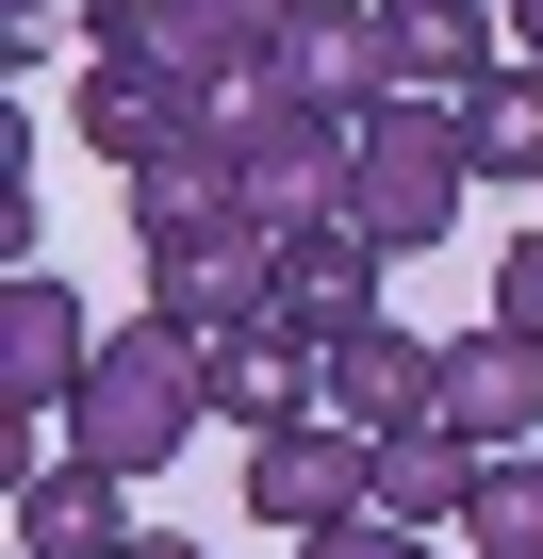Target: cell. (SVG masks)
I'll return each instance as SVG.
<instances>
[{
	"mask_svg": "<svg viewBox=\"0 0 543 559\" xmlns=\"http://www.w3.org/2000/svg\"><path fill=\"white\" fill-rule=\"evenodd\" d=\"M494 330H527V346H543V230H510V247H494Z\"/></svg>",
	"mask_w": 543,
	"mask_h": 559,
	"instance_id": "cell-20",
	"label": "cell"
},
{
	"mask_svg": "<svg viewBox=\"0 0 543 559\" xmlns=\"http://www.w3.org/2000/svg\"><path fill=\"white\" fill-rule=\"evenodd\" d=\"M263 83H297L314 116H379L396 99V34H379V0H297V34H281V67H263Z\"/></svg>",
	"mask_w": 543,
	"mask_h": 559,
	"instance_id": "cell-8",
	"label": "cell"
},
{
	"mask_svg": "<svg viewBox=\"0 0 543 559\" xmlns=\"http://www.w3.org/2000/svg\"><path fill=\"white\" fill-rule=\"evenodd\" d=\"M314 412H330V346H297L281 313L214 346V428H231V444H281V428H314Z\"/></svg>",
	"mask_w": 543,
	"mask_h": 559,
	"instance_id": "cell-10",
	"label": "cell"
},
{
	"mask_svg": "<svg viewBox=\"0 0 543 559\" xmlns=\"http://www.w3.org/2000/svg\"><path fill=\"white\" fill-rule=\"evenodd\" d=\"M132 247H149V330L198 346V362L281 313V230L263 214H181V230H132Z\"/></svg>",
	"mask_w": 543,
	"mask_h": 559,
	"instance_id": "cell-3",
	"label": "cell"
},
{
	"mask_svg": "<svg viewBox=\"0 0 543 559\" xmlns=\"http://www.w3.org/2000/svg\"><path fill=\"white\" fill-rule=\"evenodd\" d=\"M363 510H379V428L314 412V428H281V444H247V526L330 543V526H363Z\"/></svg>",
	"mask_w": 543,
	"mask_h": 559,
	"instance_id": "cell-5",
	"label": "cell"
},
{
	"mask_svg": "<svg viewBox=\"0 0 543 559\" xmlns=\"http://www.w3.org/2000/svg\"><path fill=\"white\" fill-rule=\"evenodd\" d=\"M363 313H379V230H363V214L281 230V330H297V346H346Z\"/></svg>",
	"mask_w": 543,
	"mask_h": 559,
	"instance_id": "cell-13",
	"label": "cell"
},
{
	"mask_svg": "<svg viewBox=\"0 0 543 559\" xmlns=\"http://www.w3.org/2000/svg\"><path fill=\"white\" fill-rule=\"evenodd\" d=\"M461 198H477V148H461V99H379V116L346 132V214L379 230V263L445 247V230H461Z\"/></svg>",
	"mask_w": 543,
	"mask_h": 559,
	"instance_id": "cell-2",
	"label": "cell"
},
{
	"mask_svg": "<svg viewBox=\"0 0 543 559\" xmlns=\"http://www.w3.org/2000/svg\"><path fill=\"white\" fill-rule=\"evenodd\" d=\"M99 346H116V330H83V297H67L50 263L0 280V412H17V428H50V412L99 379Z\"/></svg>",
	"mask_w": 543,
	"mask_h": 559,
	"instance_id": "cell-7",
	"label": "cell"
},
{
	"mask_svg": "<svg viewBox=\"0 0 543 559\" xmlns=\"http://www.w3.org/2000/svg\"><path fill=\"white\" fill-rule=\"evenodd\" d=\"M116 559H198V526H132V543H116Z\"/></svg>",
	"mask_w": 543,
	"mask_h": 559,
	"instance_id": "cell-23",
	"label": "cell"
},
{
	"mask_svg": "<svg viewBox=\"0 0 543 559\" xmlns=\"http://www.w3.org/2000/svg\"><path fill=\"white\" fill-rule=\"evenodd\" d=\"M461 493H477V444H461V428H396V444H379V510H363V526L445 543V526H461Z\"/></svg>",
	"mask_w": 543,
	"mask_h": 559,
	"instance_id": "cell-16",
	"label": "cell"
},
{
	"mask_svg": "<svg viewBox=\"0 0 543 559\" xmlns=\"http://www.w3.org/2000/svg\"><path fill=\"white\" fill-rule=\"evenodd\" d=\"M297 559H445V543H412V526H330V543H297Z\"/></svg>",
	"mask_w": 543,
	"mask_h": 559,
	"instance_id": "cell-21",
	"label": "cell"
},
{
	"mask_svg": "<svg viewBox=\"0 0 543 559\" xmlns=\"http://www.w3.org/2000/svg\"><path fill=\"white\" fill-rule=\"evenodd\" d=\"M83 50H99V67H149V83H198V99H247L263 67H281L263 34H231L214 0H99Z\"/></svg>",
	"mask_w": 543,
	"mask_h": 559,
	"instance_id": "cell-6",
	"label": "cell"
},
{
	"mask_svg": "<svg viewBox=\"0 0 543 559\" xmlns=\"http://www.w3.org/2000/svg\"><path fill=\"white\" fill-rule=\"evenodd\" d=\"M461 559H543V444H494L461 493Z\"/></svg>",
	"mask_w": 543,
	"mask_h": 559,
	"instance_id": "cell-17",
	"label": "cell"
},
{
	"mask_svg": "<svg viewBox=\"0 0 543 559\" xmlns=\"http://www.w3.org/2000/svg\"><path fill=\"white\" fill-rule=\"evenodd\" d=\"M231 165H247V214H263V230L346 214V116H314L297 83H247V99H231Z\"/></svg>",
	"mask_w": 543,
	"mask_h": 559,
	"instance_id": "cell-4",
	"label": "cell"
},
{
	"mask_svg": "<svg viewBox=\"0 0 543 559\" xmlns=\"http://www.w3.org/2000/svg\"><path fill=\"white\" fill-rule=\"evenodd\" d=\"M198 428H214V362H198V346H165L149 313H132V330L99 346V379L67 395V461H99V477H165Z\"/></svg>",
	"mask_w": 543,
	"mask_h": 559,
	"instance_id": "cell-1",
	"label": "cell"
},
{
	"mask_svg": "<svg viewBox=\"0 0 543 559\" xmlns=\"http://www.w3.org/2000/svg\"><path fill=\"white\" fill-rule=\"evenodd\" d=\"M461 148H477V181H543V67H494L461 99Z\"/></svg>",
	"mask_w": 543,
	"mask_h": 559,
	"instance_id": "cell-19",
	"label": "cell"
},
{
	"mask_svg": "<svg viewBox=\"0 0 543 559\" xmlns=\"http://www.w3.org/2000/svg\"><path fill=\"white\" fill-rule=\"evenodd\" d=\"M214 17H231V34H263V50H281V34H297V0H214Z\"/></svg>",
	"mask_w": 543,
	"mask_h": 559,
	"instance_id": "cell-22",
	"label": "cell"
},
{
	"mask_svg": "<svg viewBox=\"0 0 543 559\" xmlns=\"http://www.w3.org/2000/svg\"><path fill=\"white\" fill-rule=\"evenodd\" d=\"M231 99H198V83H149V67H83V99H67V132L116 165V181H149L165 148H198Z\"/></svg>",
	"mask_w": 543,
	"mask_h": 559,
	"instance_id": "cell-9",
	"label": "cell"
},
{
	"mask_svg": "<svg viewBox=\"0 0 543 559\" xmlns=\"http://www.w3.org/2000/svg\"><path fill=\"white\" fill-rule=\"evenodd\" d=\"M510 67H543V0H510Z\"/></svg>",
	"mask_w": 543,
	"mask_h": 559,
	"instance_id": "cell-24",
	"label": "cell"
},
{
	"mask_svg": "<svg viewBox=\"0 0 543 559\" xmlns=\"http://www.w3.org/2000/svg\"><path fill=\"white\" fill-rule=\"evenodd\" d=\"M330 412H346V428H379V444H396V428H445V346H428V330H396V313H363V330L330 346Z\"/></svg>",
	"mask_w": 543,
	"mask_h": 559,
	"instance_id": "cell-11",
	"label": "cell"
},
{
	"mask_svg": "<svg viewBox=\"0 0 543 559\" xmlns=\"http://www.w3.org/2000/svg\"><path fill=\"white\" fill-rule=\"evenodd\" d=\"M396 34V99H477L510 67V0H379Z\"/></svg>",
	"mask_w": 543,
	"mask_h": 559,
	"instance_id": "cell-12",
	"label": "cell"
},
{
	"mask_svg": "<svg viewBox=\"0 0 543 559\" xmlns=\"http://www.w3.org/2000/svg\"><path fill=\"white\" fill-rule=\"evenodd\" d=\"M181 214H247V165H231V116H214L198 148H165V165L132 181V230H181Z\"/></svg>",
	"mask_w": 543,
	"mask_h": 559,
	"instance_id": "cell-18",
	"label": "cell"
},
{
	"mask_svg": "<svg viewBox=\"0 0 543 559\" xmlns=\"http://www.w3.org/2000/svg\"><path fill=\"white\" fill-rule=\"evenodd\" d=\"M116 543H132V477H99V461L17 477V559H116Z\"/></svg>",
	"mask_w": 543,
	"mask_h": 559,
	"instance_id": "cell-15",
	"label": "cell"
},
{
	"mask_svg": "<svg viewBox=\"0 0 543 559\" xmlns=\"http://www.w3.org/2000/svg\"><path fill=\"white\" fill-rule=\"evenodd\" d=\"M445 428H461L477 461H494V444H543V346L477 313V330L445 346Z\"/></svg>",
	"mask_w": 543,
	"mask_h": 559,
	"instance_id": "cell-14",
	"label": "cell"
}]
</instances>
